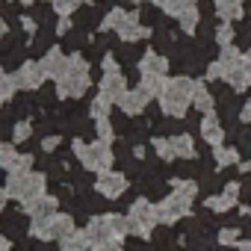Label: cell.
I'll return each mask as SVG.
<instances>
[{
	"label": "cell",
	"mask_w": 251,
	"mask_h": 251,
	"mask_svg": "<svg viewBox=\"0 0 251 251\" xmlns=\"http://www.w3.org/2000/svg\"><path fill=\"white\" fill-rule=\"evenodd\" d=\"M192 80L189 77H175V80H169L166 86H163V92H160V106H163V112L166 115H172V118H183L186 115V109H189V103H192Z\"/></svg>",
	"instance_id": "obj_1"
},
{
	"label": "cell",
	"mask_w": 251,
	"mask_h": 251,
	"mask_svg": "<svg viewBox=\"0 0 251 251\" xmlns=\"http://www.w3.org/2000/svg\"><path fill=\"white\" fill-rule=\"evenodd\" d=\"M130 233H139V236H148L151 230H154V225L160 222V213H157V207L151 204V201H136L133 207H130Z\"/></svg>",
	"instance_id": "obj_2"
},
{
	"label": "cell",
	"mask_w": 251,
	"mask_h": 251,
	"mask_svg": "<svg viewBox=\"0 0 251 251\" xmlns=\"http://www.w3.org/2000/svg\"><path fill=\"white\" fill-rule=\"evenodd\" d=\"M192 210V201H186V198H180V195H169V198H163L160 204H157V213H160V222H166V225H172V222H177V219H183L186 213Z\"/></svg>",
	"instance_id": "obj_3"
},
{
	"label": "cell",
	"mask_w": 251,
	"mask_h": 251,
	"mask_svg": "<svg viewBox=\"0 0 251 251\" xmlns=\"http://www.w3.org/2000/svg\"><path fill=\"white\" fill-rule=\"evenodd\" d=\"M80 154H83V163H86L89 169H106V166H109V160H112V154H109V145H106V142H92V145L80 148Z\"/></svg>",
	"instance_id": "obj_4"
},
{
	"label": "cell",
	"mask_w": 251,
	"mask_h": 251,
	"mask_svg": "<svg viewBox=\"0 0 251 251\" xmlns=\"http://www.w3.org/2000/svg\"><path fill=\"white\" fill-rule=\"evenodd\" d=\"M148 100H151V95H148L145 89H133V92H124V95L118 98V106H121V112L136 115V112H142V109L148 106Z\"/></svg>",
	"instance_id": "obj_5"
},
{
	"label": "cell",
	"mask_w": 251,
	"mask_h": 251,
	"mask_svg": "<svg viewBox=\"0 0 251 251\" xmlns=\"http://www.w3.org/2000/svg\"><path fill=\"white\" fill-rule=\"evenodd\" d=\"M201 136H204V142H210L213 148H216V145H225V130H222L216 112H204V118H201Z\"/></svg>",
	"instance_id": "obj_6"
},
{
	"label": "cell",
	"mask_w": 251,
	"mask_h": 251,
	"mask_svg": "<svg viewBox=\"0 0 251 251\" xmlns=\"http://www.w3.org/2000/svg\"><path fill=\"white\" fill-rule=\"evenodd\" d=\"M242 59H245V56H242L233 45H227V48H222V53H219V59H216V62L222 65V74L227 77V74H233V71H239V68H242Z\"/></svg>",
	"instance_id": "obj_7"
},
{
	"label": "cell",
	"mask_w": 251,
	"mask_h": 251,
	"mask_svg": "<svg viewBox=\"0 0 251 251\" xmlns=\"http://www.w3.org/2000/svg\"><path fill=\"white\" fill-rule=\"evenodd\" d=\"M98 189L106 198H118V195H124V189H127V180H124L121 175H103L98 180Z\"/></svg>",
	"instance_id": "obj_8"
},
{
	"label": "cell",
	"mask_w": 251,
	"mask_h": 251,
	"mask_svg": "<svg viewBox=\"0 0 251 251\" xmlns=\"http://www.w3.org/2000/svg\"><path fill=\"white\" fill-rule=\"evenodd\" d=\"M124 86H127V77H124L121 71H109L103 77V98H121L124 95Z\"/></svg>",
	"instance_id": "obj_9"
},
{
	"label": "cell",
	"mask_w": 251,
	"mask_h": 251,
	"mask_svg": "<svg viewBox=\"0 0 251 251\" xmlns=\"http://www.w3.org/2000/svg\"><path fill=\"white\" fill-rule=\"evenodd\" d=\"M169 71V59L166 56H160V53H145L142 56V74H154V77H163Z\"/></svg>",
	"instance_id": "obj_10"
},
{
	"label": "cell",
	"mask_w": 251,
	"mask_h": 251,
	"mask_svg": "<svg viewBox=\"0 0 251 251\" xmlns=\"http://www.w3.org/2000/svg\"><path fill=\"white\" fill-rule=\"evenodd\" d=\"M216 15L222 21H239L242 18V0H216Z\"/></svg>",
	"instance_id": "obj_11"
},
{
	"label": "cell",
	"mask_w": 251,
	"mask_h": 251,
	"mask_svg": "<svg viewBox=\"0 0 251 251\" xmlns=\"http://www.w3.org/2000/svg\"><path fill=\"white\" fill-rule=\"evenodd\" d=\"M192 106H198L201 112H213L216 98L210 95V89H207L204 83H195V86H192Z\"/></svg>",
	"instance_id": "obj_12"
},
{
	"label": "cell",
	"mask_w": 251,
	"mask_h": 251,
	"mask_svg": "<svg viewBox=\"0 0 251 251\" xmlns=\"http://www.w3.org/2000/svg\"><path fill=\"white\" fill-rule=\"evenodd\" d=\"M213 160H216V169H227V166H236V163H239V148L216 145V148H213Z\"/></svg>",
	"instance_id": "obj_13"
},
{
	"label": "cell",
	"mask_w": 251,
	"mask_h": 251,
	"mask_svg": "<svg viewBox=\"0 0 251 251\" xmlns=\"http://www.w3.org/2000/svg\"><path fill=\"white\" fill-rule=\"evenodd\" d=\"M50 42H53V30H50V24H48V27H42V30L36 33V39H33V45H30V56H45L48 48H50Z\"/></svg>",
	"instance_id": "obj_14"
},
{
	"label": "cell",
	"mask_w": 251,
	"mask_h": 251,
	"mask_svg": "<svg viewBox=\"0 0 251 251\" xmlns=\"http://www.w3.org/2000/svg\"><path fill=\"white\" fill-rule=\"evenodd\" d=\"M95 18H98V9L80 6V9L74 12V30H92V27H95Z\"/></svg>",
	"instance_id": "obj_15"
},
{
	"label": "cell",
	"mask_w": 251,
	"mask_h": 251,
	"mask_svg": "<svg viewBox=\"0 0 251 251\" xmlns=\"http://www.w3.org/2000/svg\"><path fill=\"white\" fill-rule=\"evenodd\" d=\"M151 3L160 6V9H166L169 15H180V12H186V9L195 6V0H151Z\"/></svg>",
	"instance_id": "obj_16"
},
{
	"label": "cell",
	"mask_w": 251,
	"mask_h": 251,
	"mask_svg": "<svg viewBox=\"0 0 251 251\" xmlns=\"http://www.w3.org/2000/svg\"><path fill=\"white\" fill-rule=\"evenodd\" d=\"M172 145H175V154H177V157H183V160H192V157H195V142H192V136L180 133V136L172 139Z\"/></svg>",
	"instance_id": "obj_17"
},
{
	"label": "cell",
	"mask_w": 251,
	"mask_h": 251,
	"mask_svg": "<svg viewBox=\"0 0 251 251\" xmlns=\"http://www.w3.org/2000/svg\"><path fill=\"white\" fill-rule=\"evenodd\" d=\"M233 204H236V198H230V195H225V192L207 198V210H216V213H227Z\"/></svg>",
	"instance_id": "obj_18"
},
{
	"label": "cell",
	"mask_w": 251,
	"mask_h": 251,
	"mask_svg": "<svg viewBox=\"0 0 251 251\" xmlns=\"http://www.w3.org/2000/svg\"><path fill=\"white\" fill-rule=\"evenodd\" d=\"M177 18H180V30H183V33H195V30H198V9H195V6L186 9V12H180Z\"/></svg>",
	"instance_id": "obj_19"
},
{
	"label": "cell",
	"mask_w": 251,
	"mask_h": 251,
	"mask_svg": "<svg viewBox=\"0 0 251 251\" xmlns=\"http://www.w3.org/2000/svg\"><path fill=\"white\" fill-rule=\"evenodd\" d=\"M53 95H56V89H53L50 83H42V86L36 89V103H42V106H53V100H56Z\"/></svg>",
	"instance_id": "obj_20"
},
{
	"label": "cell",
	"mask_w": 251,
	"mask_h": 251,
	"mask_svg": "<svg viewBox=\"0 0 251 251\" xmlns=\"http://www.w3.org/2000/svg\"><path fill=\"white\" fill-rule=\"evenodd\" d=\"M154 151H157V157L160 160H175L177 154H175V145H172V139H154Z\"/></svg>",
	"instance_id": "obj_21"
},
{
	"label": "cell",
	"mask_w": 251,
	"mask_h": 251,
	"mask_svg": "<svg viewBox=\"0 0 251 251\" xmlns=\"http://www.w3.org/2000/svg\"><path fill=\"white\" fill-rule=\"evenodd\" d=\"M175 195L192 201V198L198 195V183H192V180H175Z\"/></svg>",
	"instance_id": "obj_22"
},
{
	"label": "cell",
	"mask_w": 251,
	"mask_h": 251,
	"mask_svg": "<svg viewBox=\"0 0 251 251\" xmlns=\"http://www.w3.org/2000/svg\"><path fill=\"white\" fill-rule=\"evenodd\" d=\"M230 42H233V27H230V21H225V24L216 27V45L219 48H227Z\"/></svg>",
	"instance_id": "obj_23"
},
{
	"label": "cell",
	"mask_w": 251,
	"mask_h": 251,
	"mask_svg": "<svg viewBox=\"0 0 251 251\" xmlns=\"http://www.w3.org/2000/svg\"><path fill=\"white\" fill-rule=\"evenodd\" d=\"M239 236H242V233H239V227H222L216 239H219L222 245H239Z\"/></svg>",
	"instance_id": "obj_24"
},
{
	"label": "cell",
	"mask_w": 251,
	"mask_h": 251,
	"mask_svg": "<svg viewBox=\"0 0 251 251\" xmlns=\"http://www.w3.org/2000/svg\"><path fill=\"white\" fill-rule=\"evenodd\" d=\"M124 62H130V59H139V48H133V45H127V48H124L121 53H118Z\"/></svg>",
	"instance_id": "obj_25"
},
{
	"label": "cell",
	"mask_w": 251,
	"mask_h": 251,
	"mask_svg": "<svg viewBox=\"0 0 251 251\" xmlns=\"http://www.w3.org/2000/svg\"><path fill=\"white\" fill-rule=\"evenodd\" d=\"M239 121H242V124H251V100L242 103V109H239Z\"/></svg>",
	"instance_id": "obj_26"
},
{
	"label": "cell",
	"mask_w": 251,
	"mask_h": 251,
	"mask_svg": "<svg viewBox=\"0 0 251 251\" xmlns=\"http://www.w3.org/2000/svg\"><path fill=\"white\" fill-rule=\"evenodd\" d=\"M3 15H6V21H12L15 15H21V6L18 3H9V6H3Z\"/></svg>",
	"instance_id": "obj_27"
},
{
	"label": "cell",
	"mask_w": 251,
	"mask_h": 251,
	"mask_svg": "<svg viewBox=\"0 0 251 251\" xmlns=\"http://www.w3.org/2000/svg\"><path fill=\"white\" fill-rule=\"evenodd\" d=\"M242 74H245V83L251 86V56H245V59H242Z\"/></svg>",
	"instance_id": "obj_28"
},
{
	"label": "cell",
	"mask_w": 251,
	"mask_h": 251,
	"mask_svg": "<svg viewBox=\"0 0 251 251\" xmlns=\"http://www.w3.org/2000/svg\"><path fill=\"white\" fill-rule=\"evenodd\" d=\"M80 6V0H56V9H74Z\"/></svg>",
	"instance_id": "obj_29"
},
{
	"label": "cell",
	"mask_w": 251,
	"mask_h": 251,
	"mask_svg": "<svg viewBox=\"0 0 251 251\" xmlns=\"http://www.w3.org/2000/svg\"><path fill=\"white\" fill-rule=\"evenodd\" d=\"M239 172H251V160H245V163H239Z\"/></svg>",
	"instance_id": "obj_30"
},
{
	"label": "cell",
	"mask_w": 251,
	"mask_h": 251,
	"mask_svg": "<svg viewBox=\"0 0 251 251\" xmlns=\"http://www.w3.org/2000/svg\"><path fill=\"white\" fill-rule=\"evenodd\" d=\"M239 251H251V242H239Z\"/></svg>",
	"instance_id": "obj_31"
},
{
	"label": "cell",
	"mask_w": 251,
	"mask_h": 251,
	"mask_svg": "<svg viewBox=\"0 0 251 251\" xmlns=\"http://www.w3.org/2000/svg\"><path fill=\"white\" fill-rule=\"evenodd\" d=\"M0 180H3V172H0Z\"/></svg>",
	"instance_id": "obj_32"
},
{
	"label": "cell",
	"mask_w": 251,
	"mask_h": 251,
	"mask_svg": "<svg viewBox=\"0 0 251 251\" xmlns=\"http://www.w3.org/2000/svg\"><path fill=\"white\" fill-rule=\"evenodd\" d=\"M248 56H251V48H248Z\"/></svg>",
	"instance_id": "obj_33"
}]
</instances>
